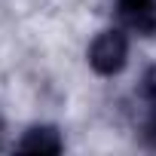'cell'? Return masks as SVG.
<instances>
[{"mask_svg":"<svg viewBox=\"0 0 156 156\" xmlns=\"http://www.w3.org/2000/svg\"><path fill=\"white\" fill-rule=\"evenodd\" d=\"M129 61V37L122 28L101 31L89 46V67L101 76H116Z\"/></svg>","mask_w":156,"mask_h":156,"instance_id":"obj_1","label":"cell"},{"mask_svg":"<svg viewBox=\"0 0 156 156\" xmlns=\"http://www.w3.org/2000/svg\"><path fill=\"white\" fill-rule=\"evenodd\" d=\"M116 16L129 31L156 37V0H116Z\"/></svg>","mask_w":156,"mask_h":156,"instance_id":"obj_2","label":"cell"},{"mask_svg":"<svg viewBox=\"0 0 156 156\" xmlns=\"http://www.w3.org/2000/svg\"><path fill=\"white\" fill-rule=\"evenodd\" d=\"M61 147H64V141L55 126H31L22 135V141L16 144L19 153H61Z\"/></svg>","mask_w":156,"mask_h":156,"instance_id":"obj_3","label":"cell"},{"mask_svg":"<svg viewBox=\"0 0 156 156\" xmlns=\"http://www.w3.org/2000/svg\"><path fill=\"white\" fill-rule=\"evenodd\" d=\"M141 98H144L150 107H156V64L147 67L144 80H141Z\"/></svg>","mask_w":156,"mask_h":156,"instance_id":"obj_4","label":"cell"},{"mask_svg":"<svg viewBox=\"0 0 156 156\" xmlns=\"http://www.w3.org/2000/svg\"><path fill=\"white\" fill-rule=\"evenodd\" d=\"M144 141L150 147H156V107H150V113L144 119Z\"/></svg>","mask_w":156,"mask_h":156,"instance_id":"obj_5","label":"cell"}]
</instances>
